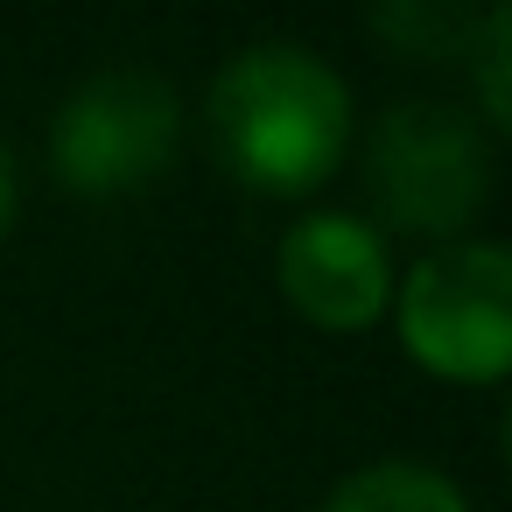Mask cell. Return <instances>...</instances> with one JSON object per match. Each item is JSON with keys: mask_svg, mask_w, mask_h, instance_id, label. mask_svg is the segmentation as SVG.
<instances>
[{"mask_svg": "<svg viewBox=\"0 0 512 512\" xmlns=\"http://www.w3.org/2000/svg\"><path fill=\"white\" fill-rule=\"evenodd\" d=\"M15 211H22V176H15V155L0 141V239L15 232Z\"/></svg>", "mask_w": 512, "mask_h": 512, "instance_id": "9c48e42d", "label": "cell"}, {"mask_svg": "<svg viewBox=\"0 0 512 512\" xmlns=\"http://www.w3.org/2000/svg\"><path fill=\"white\" fill-rule=\"evenodd\" d=\"M400 344L449 386H498L512 365V253L498 239L428 246L393 288Z\"/></svg>", "mask_w": 512, "mask_h": 512, "instance_id": "3957f363", "label": "cell"}, {"mask_svg": "<svg viewBox=\"0 0 512 512\" xmlns=\"http://www.w3.org/2000/svg\"><path fill=\"white\" fill-rule=\"evenodd\" d=\"M477 22L484 15L449 8V0H379L372 8V36L393 57H414V64H470Z\"/></svg>", "mask_w": 512, "mask_h": 512, "instance_id": "52a82bcc", "label": "cell"}, {"mask_svg": "<svg viewBox=\"0 0 512 512\" xmlns=\"http://www.w3.org/2000/svg\"><path fill=\"white\" fill-rule=\"evenodd\" d=\"M470 78H477V127L505 134L512 127V8H484L477 43H470Z\"/></svg>", "mask_w": 512, "mask_h": 512, "instance_id": "ba28073f", "label": "cell"}, {"mask_svg": "<svg viewBox=\"0 0 512 512\" xmlns=\"http://www.w3.org/2000/svg\"><path fill=\"white\" fill-rule=\"evenodd\" d=\"M491 134L442 99H393L365 134V197L379 232L456 246L470 239L477 211L491 204Z\"/></svg>", "mask_w": 512, "mask_h": 512, "instance_id": "7a4b0ae2", "label": "cell"}, {"mask_svg": "<svg viewBox=\"0 0 512 512\" xmlns=\"http://www.w3.org/2000/svg\"><path fill=\"white\" fill-rule=\"evenodd\" d=\"M316 512H470V491L435 463L386 456V463H365V470L337 477Z\"/></svg>", "mask_w": 512, "mask_h": 512, "instance_id": "8992f818", "label": "cell"}, {"mask_svg": "<svg viewBox=\"0 0 512 512\" xmlns=\"http://www.w3.org/2000/svg\"><path fill=\"white\" fill-rule=\"evenodd\" d=\"M274 281H281V302L330 337L372 330L400 288L386 232L351 211H309L302 225H288L274 246Z\"/></svg>", "mask_w": 512, "mask_h": 512, "instance_id": "5b68a950", "label": "cell"}, {"mask_svg": "<svg viewBox=\"0 0 512 512\" xmlns=\"http://www.w3.org/2000/svg\"><path fill=\"white\" fill-rule=\"evenodd\" d=\"M183 148V92L148 64L92 71L50 120V176L78 197H134Z\"/></svg>", "mask_w": 512, "mask_h": 512, "instance_id": "277c9868", "label": "cell"}, {"mask_svg": "<svg viewBox=\"0 0 512 512\" xmlns=\"http://www.w3.org/2000/svg\"><path fill=\"white\" fill-rule=\"evenodd\" d=\"M204 134L232 183L260 197H309L344 169L351 85L309 43H246L211 78Z\"/></svg>", "mask_w": 512, "mask_h": 512, "instance_id": "6da1fadb", "label": "cell"}]
</instances>
